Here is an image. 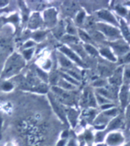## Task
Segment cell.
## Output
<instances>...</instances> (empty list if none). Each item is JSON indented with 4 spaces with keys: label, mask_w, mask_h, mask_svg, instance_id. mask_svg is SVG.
Masks as SVG:
<instances>
[{
    "label": "cell",
    "mask_w": 130,
    "mask_h": 146,
    "mask_svg": "<svg viewBox=\"0 0 130 146\" xmlns=\"http://www.w3.org/2000/svg\"><path fill=\"white\" fill-rule=\"evenodd\" d=\"M24 64V60L22 57L17 54L16 53H15L7 60L5 70L3 71V77H10V76L17 74L18 72L23 67Z\"/></svg>",
    "instance_id": "1"
},
{
    "label": "cell",
    "mask_w": 130,
    "mask_h": 146,
    "mask_svg": "<svg viewBox=\"0 0 130 146\" xmlns=\"http://www.w3.org/2000/svg\"><path fill=\"white\" fill-rule=\"evenodd\" d=\"M49 100L51 101V103L52 106H53L54 110L55 111V113L58 114V115L64 121L66 122V114H65L64 111L63 110V107L61 106L59 102L58 101L57 98L54 97L52 94H49Z\"/></svg>",
    "instance_id": "2"
},
{
    "label": "cell",
    "mask_w": 130,
    "mask_h": 146,
    "mask_svg": "<svg viewBox=\"0 0 130 146\" xmlns=\"http://www.w3.org/2000/svg\"><path fill=\"white\" fill-rule=\"evenodd\" d=\"M44 16L45 22L48 26H54L57 24V12L54 9L46 10Z\"/></svg>",
    "instance_id": "3"
},
{
    "label": "cell",
    "mask_w": 130,
    "mask_h": 146,
    "mask_svg": "<svg viewBox=\"0 0 130 146\" xmlns=\"http://www.w3.org/2000/svg\"><path fill=\"white\" fill-rule=\"evenodd\" d=\"M60 50L65 55L68 56L70 60H73L74 61H75V62L77 63V64L81 65V66H84V63L82 62V60H80V58L77 55V54H76L74 51H73L71 49L64 46V47H62V48H60Z\"/></svg>",
    "instance_id": "4"
},
{
    "label": "cell",
    "mask_w": 130,
    "mask_h": 146,
    "mask_svg": "<svg viewBox=\"0 0 130 146\" xmlns=\"http://www.w3.org/2000/svg\"><path fill=\"white\" fill-rule=\"evenodd\" d=\"M98 28L103 32L106 35L110 37V38H116L119 36V31L115 29H113L109 26L105 25L103 24L98 25Z\"/></svg>",
    "instance_id": "5"
},
{
    "label": "cell",
    "mask_w": 130,
    "mask_h": 146,
    "mask_svg": "<svg viewBox=\"0 0 130 146\" xmlns=\"http://www.w3.org/2000/svg\"><path fill=\"white\" fill-rule=\"evenodd\" d=\"M52 90L55 93V94L58 96V98L61 100L63 101H70L71 100V96L69 94H68L67 91L64 90L61 88H59V87H56V86H54L52 87Z\"/></svg>",
    "instance_id": "6"
},
{
    "label": "cell",
    "mask_w": 130,
    "mask_h": 146,
    "mask_svg": "<svg viewBox=\"0 0 130 146\" xmlns=\"http://www.w3.org/2000/svg\"><path fill=\"white\" fill-rule=\"evenodd\" d=\"M97 15H98L99 18L102 19L106 20L107 22H109L111 23H113V24H116V22L115 19H114V17L108 11H106V10L99 11V12H97Z\"/></svg>",
    "instance_id": "7"
},
{
    "label": "cell",
    "mask_w": 130,
    "mask_h": 146,
    "mask_svg": "<svg viewBox=\"0 0 130 146\" xmlns=\"http://www.w3.org/2000/svg\"><path fill=\"white\" fill-rule=\"evenodd\" d=\"M123 141V138L119 134H112L107 139V143L110 145H117Z\"/></svg>",
    "instance_id": "8"
},
{
    "label": "cell",
    "mask_w": 130,
    "mask_h": 146,
    "mask_svg": "<svg viewBox=\"0 0 130 146\" xmlns=\"http://www.w3.org/2000/svg\"><path fill=\"white\" fill-rule=\"evenodd\" d=\"M41 24V19L38 14H34L31 17L29 22V28L31 29H37Z\"/></svg>",
    "instance_id": "9"
},
{
    "label": "cell",
    "mask_w": 130,
    "mask_h": 146,
    "mask_svg": "<svg viewBox=\"0 0 130 146\" xmlns=\"http://www.w3.org/2000/svg\"><path fill=\"white\" fill-rule=\"evenodd\" d=\"M58 60L60 61V65L64 68H70V67H72L71 62L64 55H63L61 54H58Z\"/></svg>",
    "instance_id": "10"
},
{
    "label": "cell",
    "mask_w": 130,
    "mask_h": 146,
    "mask_svg": "<svg viewBox=\"0 0 130 146\" xmlns=\"http://www.w3.org/2000/svg\"><path fill=\"white\" fill-rule=\"evenodd\" d=\"M68 115L70 122L72 123L73 125H74L75 123H76V120H77V113L75 110H69Z\"/></svg>",
    "instance_id": "11"
},
{
    "label": "cell",
    "mask_w": 130,
    "mask_h": 146,
    "mask_svg": "<svg viewBox=\"0 0 130 146\" xmlns=\"http://www.w3.org/2000/svg\"><path fill=\"white\" fill-rule=\"evenodd\" d=\"M59 84H60V86L61 87H63L65 90H74V86H73L72 84H70V83H68V81H66L65 80H61L59 81Z\"/></svg>",
    "instance_id": "12"
},
{
    "label": "cell",
    "mask_w": 130,
    "mask_h": 146,
    "mask_svg": "<svg viewBox=\"0 0 130 146\" xmlns=\"http://www.w3.org/2000/svg\"><path fill=\"white\" fill-rule=\"evenodd\" d=\"M100 53H101L103 55L106 57V58H108V59H109L110 60H113V61H115V60H116V59L114 58V56L111 54L110 51H109L107 48H103V49H102V50H100Z\"/></svg>",
    "instance_id": "13"
},
{
    "label": "cell",
    "mask_w": 130,
    "mask_h": 146,
    "mask_svg": "<svg viewBox=\"0 0 130 146\" xmlns=\"http://www.w3.org/2000/svg\"><path fill=\"white\" fill-rule=\"evenodd\" d=\"M120 99L121 100H122V102H123V105L125 106V103H126V100H127V87L124 86V87L122 89Z\"/></svg>",
    "instance_id": "14"
},
{
    "label": "cell",
    "mask_w": 130,
    "mask_h": 146,
    "mask_svg": "<svg viewBox=\"0 0 130 146\" xmlns=\"http://www.w3.org/2000/svg\"><path fill=\"white\" fill-rule=\"evenodd\" d=\"M85 49L87 50V52L90 54L91 55L93 56H97L98 55V52H97V50L95 49V48L91 46L90 44H85Z\"/></svg>",
    "instance_id": "15"
},
{
    "label": "cell",
    "mask_w": 130,
    "mask_h": 146,
    "mask_svg": "<svg viewBox=\"0 0 130 146\" xmlns=\"http://www.w3.org/2000/svg\"><path fill=\"white\" fill-rule=\"evenodd\" d=\"M78 33H79L80 37L81 38L82 40H84L86 42H91V38L90 37V35H88L86 32H84L82 30H79L78 31Z\"/></svg>",
    "instance_id": "16"
},
{
    "label": "cell",
    "mask_w": 130,
    "mask_h": 146,
    "mask_svg": "<svg viewBox=\"0 0 130 146\" xmlns=\"http://www.w3.org/2000/svg\"><path fill=\"white\" fill-rule=\"evenodd\" d=\"M62 40L63 41H66V42H69V43H71V42H76V41H77V38L75 37L74 35H70L64 36Z\"/></svg>",
    "instance_id": "17"
},
{
    "label": "cell",
    "mask_w": 130,
    "mask_h": 146,
    "mask_svg": "<svg viewBox=\"0 0 130 146\" xmlns=\"http://www.w3.org/2000/svg\"><path fill=\"white\" fill-rule=\"evenodd\" d=\"M63 77H64L65 80L68 81V83H70V84H75V85H78V81L76 80L75 79H74L73 77H71L68 74H63Z\"/></svg>",
    "instance_id": "18"
},
{
    "label": "cell",
    "mask_w": 130,
    "mask_h": 146,
    "mask_svg": "<svg viewBox=\"0 0 130 146\" xmlns=\"http://www.w3.org/2000/svg\"><path fill=\"white\" fill-rule=\"evenodd\" d=\"M121 122H122V119H121L120 118H118V119H116L114 121L111 122V124L109 125V129H116L117 127H119L121 125Z\"/></svg>",
    "instance_id": "19"
},
{
    "label": "cell",
    "mask_w": 130,
    "mask_h": 146,
    "mask_svg": "<svg viewBox=\"0 0 130 146\" xmlns=\"http://www.w3.org/2000/svg\"><path fill=\"white\" fill-rule=\"evenodd\" d=\"M122 29H123V34H124V35L125 36V38L127 40H129L130 42V31L129 30L126 25L124 24V22L122 23Z\"/></svg>",
    "instance_id": "20"
},
{
    "label": "cell",
    "mask_w": 130,
    "mask_h": 146,
    "mask_svg": "<svg viewBox=\"0 0 130 146\" xmlns=\"http://www.w3.org/2000/svg\"><path fill=\"white\" fill-rule=\"evenodd\" d=\"M114 48H115V49L119 53H124L128 50L127 46L123 45V44H115V45H114Z\"/></svg>",
    "instance_id": "21"
},
{
    "label": "cell",
    "mask_w": 130,
    "mask_h": 146,
    "mask_svg": "<svg viewBox=\"0 0 130 146\" xmlns=\"http://www.w3.org/2000/svg\"><path fill=\"white\" fill-rule=\"evenodd\" d=\"M74 48V49L76 51H77L78 54H80V55L82 56L83 58L84 57H85V53H84V49H83V48L81 47V46L80 45H77V44H72L71 45Z\"/></svg>",
    "instance_id": "22"
},
{
    "label": "cell",
    "mask_w": 130,
    "mask_h": 146,
    "mask_svg": "<svg viewBox=\"0 0 130 146\" xmlns=\"http://www.w3.org/2000/svg\"><path fill=\"white\" fill-rule=\"evenodd\" d=\"M45 31H38L37 33L34 34L33 37H34V38L35 39V40L39 41V40H41V38H43L44 37V35H45Z\"/></svg>",
    "instance_id": "23"
},
{
    "label": "cell",
    "mask_w": 130,
    "mask_h": 146,
    "mask_svg": "<svg viewBox=\"0 0 130 146\" xmlns=\"http://www.w3.org/2000/svg\"><path fill=\"white\" fill-rule=\"evenodd\" d=\"M32 54H33V49H28V50H25L23 51V55H24L25 58L27 59V60H29L31 58Z\"/></svg>",
    "instance_id": "24"
},
{
    "label": "cell",
    "mask_w": 130,
    "mask_h": 146,
    "mask_svg": "<svg viewBox=\"0 0 130 146\" xmlns=\"http://www.w3.org/2000/svg\"><path fill=\"white\" fill-rule=\"evenodd\" d=\"M85 13L84 12H80L79 14L77 15V19H76V21L78 24H82L83 21H84V19Z\"/></svg>",
    "instance_id": "25"
},
{
    "label": "cell",
    "mask_w": 130,
    "mask_h": 146,
    "mask_svg": "<svg viewBox=\"0 0 130 146\" xmlns=\"http://www.w3.org/2000/svg\"><path fill=\"white\" fill-rule=\"evenodd\" d=\"M37 73L39 75V77H41L42 80H44V81H48V75L45 74L44 72H43L41 70L37 69Z\"/></svg>",
    "instance_id": "26"
},
{
    "label": "cell",
    "mask_w": 130,
    "mask_h": 146,
    "mask_svg": "<svg viewBox=\"0 0 130 146\" xmlns=\"http://www.w3.org/2000/svg\"><path fill=\"white\" fill-rule=\"evenodd\" d=\"M67 31L68 32V34L70 35H74L75 33H76V31H75V29L73 27V25L71 24H68V27H67Z\"/></svg>",
    "instance_id": "27"
},
{
    "label": "cell",
    "mask_w": 130,
    "mask_h": 146,
    "mask_svg": "<svg viewBox=\"0 0 130 146\" xmlns=\"http://www.w3.org/2000/svg\"><path fill=\"white\" fill-rule=\"evenodd\" d=\"M63 25L60 24L59 26L58 27V29H56V31H55V36H57L58 38H59V37H60V36H62L63 35Z\"/></svg>",
    "instance_id": "28"
},
{
    "label": "cell",
    "mask_w": 130,
    "mask_h": 146,
    "mask_svg": "<svg viewBox=\"0 0 130 146\" xmlns=\"http://www.w3.org/2000/svg\"><path fill=\"white\" fill-rule=\"evenodd\" d=\"M88 103H89V105L91 106H96V102H95L94 97L91 94L88 95Z\"/></svg>",
    "instance_id": "29"
},
{
    "label": "cell",
    "mask_w": 130,
    "mask_h": 146,
    "mask_svg": "<svg viewBox=\"0 0 130 146\" xmlns=\"http://www.w3.org/2000/svg\"><path fill=\"white\" fill-rule=\"evenodd\" d=\"M68 74H69V76L73 77V78L76 80L80 79V77L79 75L77 74V72H74L72 71V70H68Z\"/></svg>",
    "instance_id": "30"
},
{
    "label": "cell",
    "mask_w": 130,
    "mask_h": 146,
    "mask_svg": "<svg viewBox=\"0 0 130 146\" xmlns=\"http://www.w3.org/2000/svg\"><path fill=\"white\" fill-rule=\"evenodd\" d=\"M3 88L5 90H11L12 88H13V86H12V84H9V83H6V84H5L4 85H3Z\"/></svg>",
    "instance_id": "31"
},
{
    "label": "cell",
    "mask_w": 130,
    "mask_h": 146,
    "mask_svg": "<svg viewBox=\"0 0 130 146\" xmlns=\"http://www.w3.org/2000/svg\"><path fill=\"white\" fill-rule=\"evenodd\" d=\"M99 90V93L102 95H103L105 96H109V93L108 90H104V89H100V90Z\"/></svg>",
    "instance_id": "32"
},
{
    "label": "cell",
    "mask_w": 130,
    "mask_h": 146,
    "mask_svg": "<svg viewBox=\"0 0 130 146\" xmlns=\"http://www.w3.org/2000/svg\"><path fill=\"white\" fill-rule=\"evenodd\" d=\"M97 100H98V102L99 103H107V100H105L104 98H103L100 95H97Z\"/></svg>",
    "instance_id": "33"
},
{
    "label": "cell",
    "mask_w": 130,
    "mask_h": 146,
    "mask_svg": "<svg viewBox=\"0 0 130 146\" xmlns=\"http://www.w3.org/2000/svg\"><path fill=\"white\" fill-rule=\"evenodd\" d=\"M125 81L127 80V82H130V70H127L125 71Z\"/></svg>",
    "instance_id": "34"
},
{
    "label": "cell",
    "mask_w": 130,
    "mask_h": 146,
    "mask_svg": "<svg viewBox=\"0 0 130 146\" xmlns=\"http://www.w3.org/2000/svg\"><path fill=\"white\" fill-rule=\"evenodd\" d=\"M116 113V110H109L108 111V112L105 113V114H106V115H115Z\"/></svg>",
    "instance_id": "35"
},
{
    "label": "cell",
    "mask_w": 130,
    "mask_h": 146,
    "mask_svg": "<svg viewBox=\"0 0 130 146\" xmlns=\"http://www.w3.org/2000/svg\"><path fill=\"white\" fill-rule=\"evenodd\" d=\"M105 84V82L103 80H100V81H97L96 83H94V86H103Z\"/></svg>",
    "instance_id": "36"
},
{
    "label": "cell",
    "mask_w": 130,
    "mask_h": 146,
    "mask_svg": "<svg viewBox=\"0 0 130 146\" xmlns=\"http://www.w3.org/2000/svg\"><path fill=\"white\" fill-rule=\"evenodd\" d=\"M117 10H118V12H119V13H121V14H125V12H126L125 9H124L122 7H118L117 8Z\"/></svg>",
    "instance_id": "37"
},
{
    "label": "cell",
    "mask_w": 130,
    "mask_h": 146,
    "mask_svg": "<svg viewBox=\"0 0 130 146\" xmlns=\"http://www.w3.org/2000/svg\"><path fill=\"white\" fill-rule=\"evenodd\" d=\"M124 61L125 62H128V61H130V53L128 54L127 55L125 56V58H124Z\"/></svg>",
    "instance_id": "38"
},
{
    "label": "cell",
    "mask_w": 130,
    "mask_h": 146,
    "mask_svg": "<svg viewBox=\"0 0 130 146\" xmlns=\"http://www.w3.org/2000/svg\"><path fill=\"white\" fill-rule=\"evenodd\" d=\"M65 144V140L64 139H62V140H60L58 144V146H64Z\"/></svg>",
    "instance_id": "39"
},
{
    "label": "cell",
    "mask_w": 130,
    "mask_h": 146,
    "mask_svg": "<svg viewBox=\"0 0 130 146\" xmlns=\"http://www.w3.org/2000/svg\"><path fill=\"white\" fill-rule=\"evenodd\" d=\"M68 146H76V145H75V142L74 141V140H70V141H69V143H68Z\"/></svg>",
    "instance_id": "40"
},
{
    "label": "cell",
    "mask_w": 130,
    "mask_h": 146,
    "mask_svg": "<svg viewBox=\"0 0 130 146\" xmlns=\"http://www.w3.org/2000/svg\"><path fill=\"white\" fill-rule=\"evenodd\" d=\"M33 44H33V42H31V41H29V43L25 45V48H28V47H31V46L33 45Z\"/></svg>",
    "instance_id": "41"
},
{
    "label": "cell",
    "mask_w": 130,
    "mask_h": 146,
    "mask_svg": "<svg viewBox=\"0 0 130 146\" xmlns=\"http://www.w3.org/2000/svg\"><path fill=\"white\" fill-rule=\"evenodd\" d=\"M113 106V105H105V106H102V109H107V108H110Z\"/></svg>",
    "instance_id": "42"
},
{
    "label": "cell",
    "mask_w": 130,
    "mask_h": 146,
    "mask_svg": "<svg viewBox=\"0 0 130 146\" xmlns=\"http://www.w3.org/2000/svg\"><path fill=\"white\" fill-rule=\"evenodd\" d=\"M127 115H128V118H129V119L130 120V106H129V109H128Z\"/></svg>",
    "instance_id": "43"
},
{
    "label": "cell",
    "mask_w": 130,
    "mask_h": 146,
    "mask_svg": "<svg viewBox=\"0 0 130 146\" xmlns=\"http://www.w3.org/2000/svg\"><path fill=\"white\" fill-rule=\"evenodd\" d=\"M2 122H3V121H2V118L0 117V128L2 127Z\"/></svg>",
    "instance_id": "44"
},
{
    "label": "cell",
    "mask_w": 130,
    "mask_h": 146,
    "mask_svg": "<svg viewBox=\"0 0 130 146\" xmlns=\"http://www.w3.org/2000/svg\"><path fill=\"white\" fill-rule=\"evenodd\" d=\"M2 24H3V22H2V20L0 19V28L2 27Z\"/></svg>",
    "instance_id": "45"
},
{
    "label": "cell",
    "mask_w": 130,
    "mask_h": 146,
    "mask_svg": "<svg viewBox=\"0 0 130 146\" xmlns=\"http://www.w3.org/2000/svg\"><path fill=\"white\" fill-rule=\"evenodd\" d=\"M125 146H130V143H129V144H128V145H125Z\"/></svg>",
    "instance_id": "46"
},
{
    "label": "cell",
    "mask_w": 130,
    "mask_h": 146,
    "mask_svg": "<svg viewBox=\"0 0 130 146\" xmlns=\"http://www.w3.org/2000/svg\"><path fill=\"white\" fill-rule=\"evenodd\" d=\"M98 146H105V145H98Z\"/></svg>",
    "instance_id": "47"
}]
</instances>
